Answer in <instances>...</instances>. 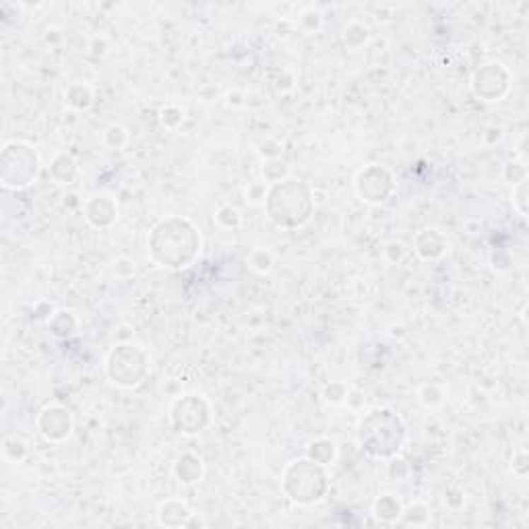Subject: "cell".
I'll use <instances>...</instances> for the list:
<instances>
[{
	"instance_id": "277c9868",
	"label": "cell",
	"mask_w": 529,
	"mask_h": 529,
	"mask_svg": "<svg viewBox=\"0 0 529 529\" xmlns=\"http://www.w3.org/2000/svg\"><path fill=\"white\" fill-rule=\"evenodd\" d=\"M331 479L325 465H318L308 457L293 459L281 474V490L290 503L298 506H313L325 501Z\"/></svg>"
},
{
	"instance_id": "44dd1931",
	"label": "cell",
	"mask_w": 529,
	"mask_h": 529,
	"mask_svg": "<svg viewBox=\"0 0 529 529\" xmlns=\"http://www.w3.org/2000/svg\"><path fill=\"white\" fill-rule=\"evenodd\" d=\"M159 124L168 131H178L186 120V107L176 104V102H168L159 107L158 112Z\"/></svg>"
},
{
	"instance_id": "ab89813d",
	"label": "cell",
	"mask_w": 529,
	"mask_h": 529,
	"mask_svg": "<svg viewBox=\"0 0 529 529\" xmlns=\"http://www.w3.org/2000/svg\"><path fill=\"white\" fill-rule=\"evenodd\" d=\"M87 50H89V54H91L93 58H104L107 54V50H110V40H107L106 35L98 33V35H93V37L89 40Z\"/></svg>"
},
{
	"instance_id": "e0dca14e",
	"label": "cell",
	"mask_w": 529,
	"mask_h": 529,
	"mask_svg": "<svg viewBox=\"0 0 529 529\" xmlns=\"http://www.w3.org/2000/svg\"><path fill=\"white\" fill-rule=\"evenodd\" d=\"M64 102L73 112H87L95 104V89L87 81H73L64 89Z\"/></svg>"
},
{
	"instance_id": "d6986e66",
	"label": "cell",
	"mask_w": 529,
	"mask_h": 529,
	"mask_svg": "<svg viewBox=\"0 0 529 529\" xmlns=\"http://www.w3.org/2000/svg\"><path fill=\"white\" fill-rule=\"evenodd\" d=\"M304 457H308L310 461H315L318 465L331 467L337 461V457H339V447H337V443L333 438L318 436V438L308 443Z\"/></svg>"
},
{
	"instance_id": "2e32d148",
	"label": "cell",
	"mask_w": 529,
	"mask_h": 529,
	"mask_svg": "<svg viewBox=\"0 0 529 529\" xmlns=\"http://www.w3.org/2000/svg\"><path fill=\"white\" fill-rule=\"evenodd\" d=\"M401 513H403V503L393 492H383L372 501V517L378 523H385V525L399 523Z\"/></svg>"
},
{
	"instance_id": "603a6c76",
	"label": "cell",
	"mask_w": 529,
	"mask_h": 529,
	"mask_svg": "<svg viewBox=\"0 0 529 529\" xmlns=\"http://www.w3.org/2000/svg\"><path fill=\"white\" fill-rule=\"evenodd\" d=\"M213 219H215V223L221 228V230H228V232H232V230H238L240 226H242V213L236 205H232V203H221L215 213H213Z\"/></svg>"
},
{
	"instance_id": "1f68e13d",
	"label": "cell",
	"mask_w": 529,
	"mask_h": 529,
	"mask_svg": "<svg viewBox=\"0 0 529 529\" xmlns=\"http://www.w3.org/2000/svg\"><path fill=\"white\" fill-rule=\"evenodd\" d=\"M387 476L391 482H405L412 476V467H409L407 459H403L401 455L387 459Z\"/></svg>"
},
{
	"instance_id": "7bdbcfd3",
	"label": "cell",
	"mask_w": 529,
	"mask_h": 529,
	"mask_svg": "<svg viewBox=\"0 0 529 529\" xmlns=\"http://www.w3.org/2000/svg\"><path fill=\"white\" fill-rule=\"evenodd\" d=\"M226 104L230 107H240L244 106V93L238 91V89H232L226 93Z\"/></svg>"
},
{
	"instance_id": "5bb4252c",
	"label": "cell",
	"mask_w": 529,
	"mask_h": 529,
	"mask_svg": "<svg viewBox=\"0 0 529 529\" xmlns=\"http://www.w3.org/2000/svg\"><path fill=\"white\" fill-rule=\"evenodd\" d=\"M192 508L182 499H165L158 506V523L163 528H186Z\"/></svg>"
},
{
	"instance_id": "4fadbf2b",
	"label": "cell",
	"mask_w": 529,
	"mask_h": 529,
	"mask_svg": "<svg viewBox=\"0 0 529 529\" xmlns=\"http://www.w3.org/2000/svg\"><path fill=\"white\" fill-rule=\"evenodd\" d=\"M172 474L182 486H194L205 476V463L197 453L185 450L182 455L176 457V461L172 465Z\"/></svg>"
},
{
	"instance_id": "484cf974",
	"label": "cell",
	"mask_w": 529,
	"mask_h": 529,
	"mask_svg": "<svg viewBox=\"0 0 529 529\" xmlns=\"http://www.w3.org/2000/svg\"><path fill=\"white\" fill-rule=\"evenodd\" d=\"M418 401L426 409H436L445 403V389L436 383H424L418 389Z\"/></svg>"
},
{
	"instance_id": "9c48e42d",
	"label": "cell",
	"mask_w": 529,
	"mask_h": 529,
	"mask_svg": "<svg viewBox=\"0 0 529 529\" xmlns=\"http://www.w3.org/2000/svg\"><path fill=\"white\" fill-rule=\"evenodd\" d=\"M511 83H513V75L508 66L501 60H490V62L479 64L474 71L470 87L477 100L494 104V102H503L508 95Z\"/></svg>"
},
{
	"instance_id": "f6af8a7d",
	"label": "cell",
	"mask_w": 529,
	"mask_h": 529,
	"mask_svg": "<svg viewBox=\"0 0 529 529\" xmlns=\"http://www.w3.org/2000/svg\"><path fill=\"white\" fill-rule=\"evenodd\" d=\"M391 335H393V337H403V335H405V329H403V327H391Z\"/></svg>"
},
{
	"instance_id": "f546056e",
	"label": "cell",
	"mask_w": 529,
	"mask_h": 529,
	"mask_svg": "<svg viewBox=\"0 0 529 529\" xmlns=\"http://www.w3.org/2000/svg\"><path fill=\"white\" fill-rule=\"evenodd\" d=\"M347 385L344 380H331L322 387V399L327 405H344L347 397Z\"/></svg>"
},
{
	"instance_id": "8fae6325",
	"label": "cell",
	"mask_w": 529,
	"mask_h": 529,
	"mask_svg": "<svg viewBox=\"0 0 529 529\" xmlns=\"http://www.w3.org/2000/svg\"><path fill=\"white\" fill-rule=\"evenodd\" d=\"M81 209H83L85 221L95 230H110L112 226H116L118 215H120L118 201L107 192H95L87 197Z\"/></svg>"
},
{
	"instance_id": "7a4b0ae2",
	"label": "cell",
	"mask_w": 529,
	"mask_h": 529,
	"mask_svg": "<svg viewBox=\"0 0 529 529\" xmlns=\"http://www.w3.org/2000/svg\"><path fill=\"white\" fill-rule=\"evenodd\" d=\"M263 207L273 226L281 230H300L310 221L317 207L315 188L300 178L288 176L269 186Z\"/></svg>"
},
{
	"instance_id": "7c38bea8",
	"label": "cell",
	"mask_w": 529,
	"mask_h": 529,
	"mask_svg": "<svg viewBox=\"0 0 529 529\" xmlns=\"http://www.w3.org/2000/svg\"><path fill=\"white\" fill-rule=\"evenodd\" d=\"M414 252L426 263L438 261L449 252V238L438 228H422L414 236Z\"/></svg>"
},
{
	"instance_id": "83f0119b",
	"label": "cell",
	"mask_w": 529,
	"mask_h": 529,
	"mask_svg": "<svg viewBox=\"0 0 529 529\" xmlns=\"http://www.w3.org/2000/svg\"><path fill=\"white\" fill-rule=\"evenodd\" d=\"M102 141H104V145H106L107 149L120 151V149H124L129 145L131 134H129V131L122 124H110L106 131H104V134H102Z\"/></svg>"
},
{
	"instance_id": "60d3db41",
	"label": "cell",
	"mask_w": 529,
	"mask_h": 529,
	"mask_svg": "<svg viewBox=\"0 0 529 529\" xmlns=\"http://www.w3.org/2000/svg\"><path fill=\"white\" fill-rule=\"evenodd\" d=\"M445 503L450 508H455V511L461 508L463 503H465V492L459 486H450V488H447V492H445Z\"/></svg>"
},
{
	"instance_id": "8d00e7d4",
	"label": "cell",
	"mask_w": 529,
	"mask_h": 529,
	"mask_svg": "<svg viewBox=\"0 0 529 529\" xmlns=\"http://www.w3.org/2000/svg\"><path fill=\"white\" fill-rule=\"evenodd\" d=\"M511 474L519 479H525L529 474V457L525 449H517L511 457Z\"/></svg>"
},
{
	"instance_id": "e575fe53",
	"label": "cell",
	"mask_w": 529,
	"mask_h": 529,
	"mask_svg": "<svg viewBox=\"0 0 529 529\" xmlns=\"http://www.w3.org/2000/svg\"><path fill=\"white\" fill-rule=\"evenodd\" d=\"M407 257V246L401 240H389L383 246V259L389 264H399L405 261Z\"/></svg>"
},
{
	"instance_id": "4316f807",
	"label": "cell",
	"mask_w": 529,
	"mask_h": 529,
	"mask_svg": "<svg viewBox=\"0 0 529 529\" xmlns=\"http://www.w3.org/2000/svg\"><path fill=\"white\" fill-rule=\"evenodd\" d=\"M261 176L267 185H275L288 178V163L284 159H267L261 165Z\"/></svg>"
},
{
	"instance_id": "d6a6232c",
	"label": "cell",
	"mask_w": 529,
	"mask_h": 529,
	"mask_svg": "<svg viewBox=\"0 0 529 529\" xmlns=\"http://www.w3.org/2000/svg\"><path fill=\"white\" fill-rule=\"evenodd\" d=\"M267 192H269V185L264 180H252L244 188V201L248 205H252V207L263 205L264 199H267Z\"/></svg>"
},
{
	"instance_id": "ee69618b",
	"label": "cell",
	"mask_w": 529,
	"mask_h": 529,
	"mask_svg": "<svg viewBox=\"0 0 529 529\" xmlns=\"http://www.w3.org/2000/svg\"><path fill=\"white\" fill-rule=\"evenodd\" d=\"M205 525H207V521L203 519V515H199V513L192 511L190 519L186 521V528H205Z\"/></svg>"
},
{
	"instance_id": "b9f144b4",
	"label": "cell",
	"mask_w": 529,
	"mask_h": 529,
	"mask_svg": "<svg viewBox=\"0 0 529 529\" xmlns=\"http://www.w3.org/2000/svg\"><path fill=\"white\" fill-rule=\"evenodd\" d=\"M482 139H484V143H486L488 147H492V145H496V143L503 139V129H501V127H488L486 132L482 134Z\"/></svg>"
},
{
	"instance_id": "9a60e30c",
	"label": "cell",
	"mask_w": 529,
	"mask_h": 529,
	"mask_svg": "<svg viewBox=\"0 0 529 529\" xmlns=\"http://www.w3.org/2000/svg\"><path fill=\"white\" fill-rule=\"evenodd\" d=\"M48 174L54 185L69 186L79 178V161L66 151H58L48 165Z\"/></svg>"
},
{
	"instance_id": "ba28073f",
	"label": "cell",
	"mask_w": 529,
	"mask_h": 529,
	"mask_svg": "<svg viewBox=\"0 0 529 529\" xmlns=\"http://www.w3.org/2000/svg\"><path fill=\"white\" fill-rule=\"evenodd\" d=\"M354 190L362 203L383 205L395 194L397 180L389 168H385L380 163H368L356 174Z\"/></svg>"
},
{
	"instance_id": "d590c367",
	"label": "cell",
	"mask_w": 529,
	"mask_h": 529,
	"mask_svg": "<svg viewBox=\"0 0 529 529\" xmlns=\"http://www.w3.org/2000/svg\"><path fill=\"white\" fill-rule=\"evenodd\" d=\"M259 158L267 161V159H279L284 156V143L279 139H273V136H267L259 143V149H257Z\"/></svg>"
},
{
	"instance_id": "ac0fdd59",
	"label": "cell",
	"mask_w": 529,
	"mask_h": 529,
	"mask_svg": "<svg viewBox=\"0 0 529 529\" xmlns=\"http://www.w3.org/2000/svg\"><path fill=\"white\" fill-rule=\"evenodd\" d=\"M48 322V331L56 339H69L79 331L81 320L75 310L69 308H58L52 317L46 320Z\"/></svg>"
},
{
	"instance_id": "836d02e7",
	"label": "cell",
	"mask_w": 529,
	"mask_h": 529,
	"mask_svg": "<svg viewBox=\"0 0 529 529\" xmlns=\"http://www.w3.org/2000/svg\"><path fill=\"white\" fill-rule=\"evenodd\" d=\"M529 178L519 182L517 186H513V192H511V203H513V209L519 213L521 217H528V203H529Z\"/></svg>"
},
{
	"instance_id": "7402d4cb",
	"label": "cell",
	"mask_w": 529,
	"mask_h": 529,
	"mask_svg": "<svg viewBox=\"0 0 529 529\" xmlns=\"http://www.w3.org/2000/svg\"><path fill=\"white\" fill-rule=\"evenodd\" d=\"M246 264H248V269H252L255 273L267 275V273L273 269V264H275V255H273V250L267 248V246H257V248H252V250L248 252Z\"/></svg>"
},
{
	"instance_id": "6da1fadb",
	"label": "cell",
	"mask_w": 529,
	"mask_h": 529,
	"mask_svg": "<svg viewBox=\"0 0 529 529\" xmlns=\"http://www.w3.org/2000/svg\"><path fill=\"white\" fill-rule=\"evenodd\" d=\"M149 259L161 269L182 271L197 263L203 236L192 219L182 215L161 217L147 236Z\"/></svg>"
},
{
	"instance_id": "30bf717a",
	"label": "cell",
	"mask_w": 529,
	"mask_h": 529,
	"mask_svg": "<svg viewBox=\"0 0 529 529\" xmlns=\"http://www.w3.org/2000/svg\"><path fill=\"white\" fill-rule=\"evenodd\" d=\"M35 430L46 443H64L75 430V416L69 407L60 403H48L40 409L35 418Z\"/></svg>"
},
{
	"instance_id": "52a82bcc",
	"label": "cell",
	"mask_w": 529,
	"mask_h": 529,
	"mask_svg": "<svg viewBox=\"0 0 529 529\" xmlns=\"http://www.w3.org/2000/svg\"><path fill=\"white\" fill-rule=\"evenodd\" d=\"M168 422L176 434L197 436L213 424L211 401L197 391L174 397L168 407Z\"/></svg>"
},
{
	"instance_id": "4dcf8cb0",
	"label": "cell",
	"mask_w": 529,
	"mask_h": 529,
	"mask_svg": "<svg viewBox=\"0 0 529 529\" xmlns=\"http://www.w3.org/2000/svg\"><path fill=\"white\" fill-rule=\"evenodd\" d=\"M298 27L302 29V33L315 35V33L320 31V27H322V15L318 13L317 8H306L298 17Z\"/></svg>"
},
{
	"instance_id": "d4e9b609",
	"label": "cell",
	"mask_w": 529,
	"mask_h": 529,
	"mask_svg": "<svg viewBox=\"0 0 529 529\" xmlns=\"http://www.w3.org/2000/svg\"><path fill=\"white\" fill-rule=\"evenodd\" d=\"M29 455V445H27L23 438H17V436H8L4 438V445H2V457L13 463V465H19L23 463Z\"/></svg>"
},
{
	"instance_id": "74e56055",
	"label": "cell",
	"mask_w": 529,
	"mask_h": 529,
	"mask_svg": "<svg viewBox=\"0 0 529 529\" xmlns=\"http://www.w3.org/2000/svg\"><path fill=\"white\" fill-rule=\"evenodd\" d=\"M112 273L118 277V279H129L136 273V263L132 261L131 257H118L114 263H112Z\"/></svg>"
},
{
	"instance_id": "ffe728a7",
	"label": "cell",
	"mask_w": 529,
	"mask_h": 529,
	"mask_svg": "<svg viewBox=\"0 0 529 529\" xmlns=\"http://www.w3.org/2000/svg\"><path fill=\"white\" fill-rule=\"evenodd\" d=\"M342 42L349 52H358L368 46L371 42V27L358 19L349 21L342 31Z\"/></svg>"
},
{
	"instance_id": "3957f363",
	"label": "cell",
	"mask_w": 529,
	"mask_h": 529,
	"mask_svg": "<svg viewBox=\"0 0 529 529\" xmlns=\"http://www.w3.org/2000/svg\"><path fill=\"white\" fill-rule=\"evenodd\" d=\"M407 426L391 407H374L358 426V445L372 459L387 461L405 447Z\"/></svg>"
},
{
	"instance_id": "f35d334b",
	"label": "cell",
	"mask_w": 529,
	"mask_h": 529,
	"mask_svg": "<svg viewBox=\"0 0 529 529\" xmlns=\"http://www.w3.org/2000/svg\"><path fill=\"white\" fill-rule=\"evenodd\" d=\"M347 409H351V412H360V409H364V405H366V393L362 391V389H358V387H349L347 389V397H345V403H344Z\"/></svg>"
},
{
	"instance_id": "5b68a950",
	"label": "cell",
	"mask_w": 529,
	"mask_h": 529,
	"mask_svg": "<svg viewBox=\"0 0 529 529\" xmlns=\"http://www.w3.org/2000/svg\"><path fill=\"white\" fill-rule=\"evenodd\" d=\"M104 371L107 380L118 389H136L151 372V356L143 345L132 342L116 344L106 354Z\"/></svg>"
},
{
	"instance_id": "cb8c5ba5",
	"label": "cell",
	"mask_w": 529,
	"mask_h": 529,
	"mask_svg": "<svg viewBox=\"0 0 529 529\" xmlns=\"http://www.w3.org/2000/svg\"><path fill=\"white\" fill-rule=\"evenodd\" d=\"M401 525H414V528H424L430 523V508L424 503H414L409 506H403V513L399 517Z\"/></svg>"
},
{
	"instance_id": "f1b7e54d",
	"label": "cell",
	"mask_w": 529,
	"mask_h": 529,
	"mask_svg": "<svg viewBox=\"0 0 529 529\" xmlns=\"http://www.w3.org/2000/svg\"><path fill=\"white\" fill-rule=\"evenodd\" d=\"M528 161L525 159H513L503 165V180L506 185L517 186L519 182L528 180Z\"/></svg>"
},
{
	"instance_id": "8992f818",
	"label": "cell",
	"mask_w": 529,
	"mask_h": 529,
	"mask_svg": "<svg viewBox=\"0 0 529 529\" xmlns=\"http://www.w3.org/2000/svg\"><path fill=\"white\" fill-rule=\"evenodd\" d=\"M42 159L25 141H6L0 156V182L8 190H23L37 180Z\"/></svg>"
}]
</instances>
